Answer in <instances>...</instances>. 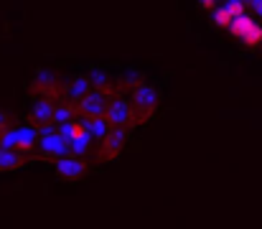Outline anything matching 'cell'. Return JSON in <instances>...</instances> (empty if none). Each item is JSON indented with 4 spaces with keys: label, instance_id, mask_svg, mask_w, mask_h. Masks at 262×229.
Wrapping results in <instances>:
<instances>
[{
    "label": "cell",
    "instance_id": "obj_1",
    "mask_svg": "<svg viewBox=\"0 0 262 229\" xmlns=\"http://www.w3.org/2000/svg\"><path fill=\"white\" fill-rule=\"evenodd\" d=\"M36 143H38V130L33 128H20V130H5L0 135V145L5 148H15L23 155L31 151H36Z\"/></svg>",
    "mask_w": 262,
    "mask_h": 229
},
{
    "label": "cell",
    "instance_id": "obj_2",
    "mask_svg": "<svg viewBox=\"0 0 262 229\" xmlns=\"http://www.w3.org/2000/svg\"><path fill=\"white\" fill-rule=\"evenodd\" d=\"M104 120L110 128H133V105L127 99H110L104 110Z\"/></svg>",
    "mask_w": 262,
    "mask_h": 229
},
{
    "label": "cell",
    "instance_id": "obj_3",
    "mask_svg": "<svg viewBox=\"0 0 262 229\" xmlns=\"http://www.w3.org/2000/svg\"><path fill=\"white\" fill-rule=\"evenodd\" d=\"M99 143V160H115L127 143V128H110V133Z\"/></svg>",
    "mask_w": 262,
    "mask_h": 229
},
{
    "label": "cell",
    "instance_id": "obj_4",
    "mask_svg": "<svg viewBox=\"0 0 262 229\" xmlns=\"http://www.w3.org/2000/svg\"><path fill=\"white\" fill-rule=\"evenodd\" d=\"M107 94L99 89H89L82 99H77V115L82 117H102L107 110Z\"/></svg>",
    "mask_w": 262,
    "mask_h": 229
},
{
    "label": "cell",
    "instance_id": "obj_5",
    "mask_svg": "<svg viewBox=\"0 0 262 229\" xmlns=\"http://www.w3.org/2000/svg\"><path fill=\"white\" fill-rule=\"evenodd\" d=\"M46 158H64V155H69L72 153V143L59 133V130H51V133H43L41 135V145H38Z\"/></svg>",
    "mask_w": 262,
    "mask_h": 229
},
{
    "label": "cell",
    "instance_id": "obj_6",
    "mask_svg": "<svg viewBox=\"0 0 262 229\" xmlns=\"http://www.w3.org/2000/svg\"><path fill=\"white\" fill-rule=\"evenodd\" d=\"M56 173L61 178H69V181H77L87 173V163L82 160V155H64V158H56Z\"/></svg>",
    "mask_w": 262,
    "mask_h": 229
},
{
    "label": "cell",
    "instance_id": "obj_7",
    "mask_svg": "<svg viewBox=\"0 0 262 229\" xmlns=\"http://www.w3.org/2000/svg\"><path fill=\"white\" fill-rule=\"evenodd\" d=\"M72 145H77V143H82V140H89V133H87V125H84V120H77V117H72V120H67V122H61L59 128H56Z\"/></svg>",
    "mask_w": 262,
    "mask_h": 229
},
{
    "label": "cell",
    "instance_id": "obj_8",
    "mask_svg": "<svg viewBox=\"0 0 262 229\" xmlns=\"http://www.w3.org/2000/svg\"><path fill=\"white\" fill-rule=\"evenodd\" d=\"M54 99H49V97H43V99H38L36 102V107L31 110V122H36L38 128L41 125H49L51 120H54Z\"/></svg>",
    "mask_w": 262,
    "mask_h": 229
},
{
    "label": "cell",
    "instance_id": "obj_9",
    "mask_svg": "<svg viewBox=\"0 0 262 229\" xmlns=\"http://www.w3.org/2000/svg\"><path fill=\"white\" fill-rule=\"evenodd\" d=\"M26 163L23 153L15 151V148H0V171H18L20 165Z\"/></svg>",
    "mask_w": 262,
    "mask_h": 229
},
{
    "label": "cell",
    "instance_id": "obj_10",
    "mask_svg": "<svg viewBox=\"0 0 262 229\" xmlns=\"http://www.w3.org/2000/svg\"><path fill=\"white\" fill-rule=\"evenodd\" d=\"M84 120V125H87V133L92 140H102L107 133H110V122L104 120V115L102 117H82Z\"/></svg>",
    "mask_w": 262,
    "mask_h": 229
},
{
    "label": "cell",
    "instance_id": "obj_11",
    "mask_svg": "<svg viewBox=\"0 0 262 229\" xmlns=\"http://www.w3.org/2000/svg\"><path fill=\"white\" fill-rule=\"evenodd\" d=\"M252 26H255V20H252L250 15H245V13H242V15L232 18V23H229V28H227V31H229L234 38H242V36H245Z\"/></svg>",
    "mask_w": 262,
    "mask_h": 229
},
{
    "label": "cell",
    "instance_id": "obj_12",
    "mask_svg": "<svg viewBox=\"0 0 262 229\" xmlns=\"http://www.w3.org/2000/svg\"><path fill=\"white\" fill-rule=\"evenodd\" d=\"M239 41H242L247 49H257V46L262 44V26H260V23H255V26H252V28H250V31H247L242 38H239Z\"/></svg>",
    "mask_w": 262,
    "mask_h": 229
},
{
    "label": "cell",
    "instance_id": "obj_13",
    "mask_svg": "<svg viewBox=\"0 0 262 229\" xmlns=\"http://www.w3.org/2000/svg\"><path fill=\"white\" fill-rule=\"evenodd\" d=\"M89 89H94V87H92V79H89V76H82V79H77V81L72 84L69 94H72V99L77 102V99H82V97L87 94Z\"/></svg>",
    "mask_w": 262,
    "mask_h": 229
},
{
    "label": "cell",
    "instance_id": "obj_14",
    "mask_svg": "<svg viewBox=\"0 0 262 229\" xmlns=\"http://www.w3.org/2000/svg\"><path fill=\"white\" fill-rule=\"evenodd\" d=\"M74 115H77V107H72V105H67V107H54V120H51V122H56V128H59L61 122L72 120Z\"/></svg>",
    "mask_w": 262,
    "mask_h": 229
},
{
    "label": "cell",
    "instance_id": "obj_15",
    "mask_svg": "<svg viewBox=\"0 0 262 229\" xmlns=\"http://www.w3.org/2000/svg\"><path fill=\"white\" fill-rule=\"evenodd\" d=\"M211 15H214V23L219 26V28H229V23H232V15H229V10L227 8H214L211 10Z\"/></svg>",
    "mask_w": 262,
    "mask_h": 229
},
{
    "label": "cell",
    "instance_id": "obj_16",
    "mask_svg": "<svg viewBox=\"0 0 262 229\" xmlns=\"http://www.w3.org/2000/svg\"><path fill=\"white\" fill-rule=\"evenodd\" d=\"M224 8L229 10V15H232V18H237V15H242V13H245V3H242V0H229Z\"/></svg>",
    "mask_w": 262,
    "mask_h": 229
},
{
    "label": "cell",
    "instance_id": "obj_17",
    "mask_svg": "<svg viewBox=\"0 0 262 229\" xmlns=\"http://www.w3.org/2000/svg\"><path fill=\"white\" fill-rule=\"evenodd\" d=\"M5 130H8V115H5V112L0 110V135H3Z\"/></svg>",
    "mask_w": 262,
    "mask_h": 229
},
{
    "label": "cell",
    "instance_id": "obj_18",
    "mask_svg": "<svg viewBox=\"0 0 262 229\" xmlns=\"http://www.w3.org/2000/svg\"><path fill=\"white\" fill-rule=\"evenodd\" d=\"M201 5H204L206 10H214V8H216V0H201Z\"/></svg>",
    "mask_w": 262,
    "mask_h": 229
},
{
    "label": "cell",
    "instance_id": "obj_19",
    "mask_svg": "<svg viewBox=\"0 0 262 229\" xmlns=\"http://www.w3.org/2000/svg\"><path fill=\"white\" fill-rule=\"evenodd\" d=\"M252 3H255V10L260 13V18H262V0H252Z\"/></svg>",
    "mask_w": 262,
    "mask_h": 229
}]
</instances>
